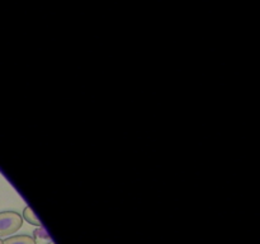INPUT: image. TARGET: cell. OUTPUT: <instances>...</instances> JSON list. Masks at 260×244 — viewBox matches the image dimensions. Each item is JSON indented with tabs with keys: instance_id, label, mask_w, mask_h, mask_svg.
I'll list each match as a JSON object with an SVG mask.
<instances>
[{
	"instance_id": "cell-1",
	"label": "cell",
	"mask_w": 260,
	"mask_h": 244,
	"mask_svg": "<svg viewBox=\"0 0 260 244\" xmlns=\"http://www.w3.org/2000/svg\"><path fill=\"white\" fill-rule=\"evenodd\" d=\"M23 225V219L17 211L0 212V238L17 233Z\"/></svg>"
},
{
	"instance_id": "cell-2",
	"label": "cell",
	"mask_w": 260,
	"mask_h": 244,
	"mask_svg": "<svg viewBox=\"0 0 260 244\" xmlns=\"http://www.w3.org/2000/svg\"><path fill=\"white\" fill-rule=\"evenodd\" d=\"M3 244H37L33 236L27 234H20V235H13L3 240Z\"/></svg>"
},
{
	"instance_id": "cell-3",
	"label": "cell",
	"mask_w": 260,
	"mask_h": 244,
	"mask_svg": "<svg viewBox=\"0 0 260 244\" xmlns=\"http://www.w3.org/2000/svg\"><path fill=\"white\" fill-rule=\"evenodd\" d=\"M22 219H24V220L27 221V223H29L30 225L37 226V228L42 226V223H41L40 219L37 218V215H36V214L33 212V210L29 207V206L24 207V210H23V218Z\"/></svg>"
},
{
	"instance_id": "cell-4",
	"label": "cell",
	"mask_w": 260,
	"mask_h": 244,
	"mask_svg": "<svg viewBox=\"0 0 260 244\" xmlns=\"http://www.w3.org/2000/svg\"><path fill=\"white\" fill-rule=\"evenodd\" d=\"M33 238H37V239H46V240H50V235H48V233L47 231L45 230V229H43V226H40V228H37L36 229L35 231H33Z\"/></svg>"
},
{
	"instance_id": "cell-5",
	"label": "cell",
	"mask_w": 260,
	"mask_h": 244,
	"mask_svg": "<svg viewBox=\"0 0 260 244\" xmlns=\"http://www.w3.org/2000/svg\"><path fill=\"white\" fill-rule=\"evenodd\" d=\"M47 244H55V243H53V241H51V240H50V241H48Z\"/></svg>"
},
{
	"instance_id": "cell-6",
	"label": "cell",
	"mask_w": 260,
	"mask_h": 244,
	"mask_svg": "<svg viewBox=\"0 0 260 244\" xmlns=\"http://www.w3.org/2000/svg\"><path fill=\"white\" fill-rule=\"evenodd\" d=\"M0 244H3V240H2V238H0Z\"/></svg>"
}]
</instances>
